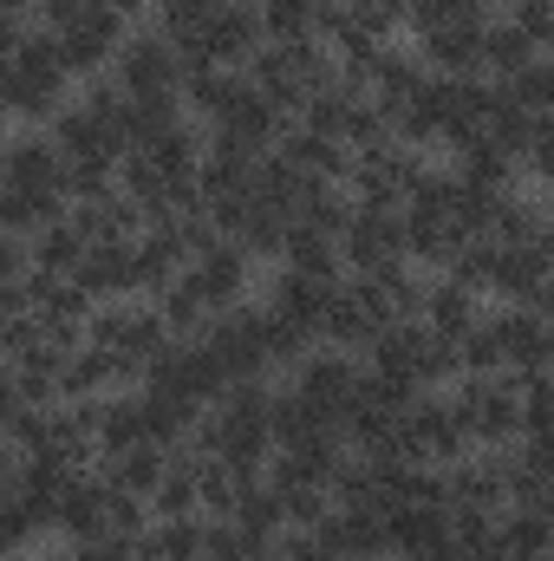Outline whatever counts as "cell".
Listing matches in <instances>:
<instances>
[{"mask_svg": "<svg viewBox=\"0 0 554 561\" xmlns=\"http://www.w3.org/2000/svg\"><path fill=\"white\" fill-rule=\"evenodd\" d=\"M549 255H554V222H549Z\"/></svg>", "mask_w": 554, "mask_h": 561, "instance_id": "f35d334b", "label": "cell"}, {"mask_svg": "<svg viewBox=\"0 0 554 561\" xmlns=\"http://www.w3.org/2000/svg\"><path fill=\"white\" fill-rule=\"evenodd\" d=\"M379 320H372V307L359 300V287L346 280V287H333V300H326V320H320V340L326 346H346V353H359V359H372V346H379Z\"/></svg>", "mask_w": 554, "mask_h": 561, "instance_id": "d6986e66", "label": "cell"}, {"mask_svg": "<svg viewBox=\"0 0 554 561\" xmlns=\"http://www.w3.org/2000/svg\"><path fill=\"white\" fill-rule=\"evenodd\" d=\"M554 280V255L549 242H503L496 255V307H535V294Z\"/></svg>", "mask_w": 554, "mask_h": 561, "instance_id": "7c38bea8", "label": "cell"}, {"mask_svg": "<svg viewBox=\"0 0 554 561\" xmlns=\"http://www.w3.org/2000/svg\"><path fill=\"white\" fill-rule=\"evenodd\" d=\"M359 379H366V359H359V353H346V346H326V340H320L293 373H287V386H293V392H307V399H313L333 424L346 419V405H353Z\"/></svg>", "mask_w": 554, "mask_h": 561, "instance_id": "8992f818", "label": "cell"}, {"mask_svg": "<svg viewBox=\"0 0 554 561\" xmlns=\"http://www.w3.org/2000/svg\"><path fill=\"white\" fill-rule=\"evenodd\" d=\"M535 59H542V46H535L516 20H503V13H496V20H489V33H483V72H489V79H516V72H529Z\"/></svg>", "mask_w": 554, "mask_h": 561, "instance_id": "4316f807", "label": "cell"}, {"mask_svg": "<svg viewBox=\"0 0 554 561\" xmlns=\"http://www.w3.org/2000/svg\"><path fill=\"white\" fill-rule=\"evenodd\" d=\"M339 287H346V280H339ZM326 300H333V287H326V280L300 275V268H287V262H280L275 275H268V287H262V307L280 313V320H293V327H307V333H320Z\"/></svg>", "mask_w": 554, "mask_h": 561, "instance_id": "4fadbf2b", "label": "cell"}, {"mask_svg": "<svg viewBox=\"0 0 554 561\" xmlns=\"http://www.w3.org/2000/svg\"><path fill=\"white\" fill-rule=\"evenodd\" d=\"M235 529L249 536V542H280L293 523H287V496H280L268 477H249V490H242V503H235Z\"/></svg>", "mask_w": 554, "mask_h": 561, "instance_id": "484cf974", "label": "cell"}, {"mask_svg": "<svg viewBox=\"0 0 554 561\" xmlns=\"http://www.w3.org/2000/svg\"><path fill=\"white\" fill-rule=\"evenodd\" d=\"M450 405L463 431L476 437V450H509L522 444V373H496V379H457L450 386Z\"/></svg>", "mask_w": 554, "mask_h": 561, "instance_id": "6da1fadb", "label": "cell"}, {"mask_svg": "<svg viewBox=\"0 0 554 561\" xmlns=\"http://www.w3.org/2000/svg\"><path fill=\"white\" fill-rule=\"evenodd\" d=\"M535 307H542V313H549V320H554V280H549V287H542V294H535Z\"/></svg>", "mask_w": 554, "mask_h": 561, "instance_id": "74e56055", "label": "cell"}, {"mask_svg": "<svg viewBox=\"0 0 554 561\" xmlns=\"http://www.w3.org/2000/svg\"><path fill=\"white\" fill-rule=\"evenodd\" d=\"M503 20H516L542 53H554V0H503Z\"/></svg>", "mask_w": 554, "mask_h": 561, "instance_id": "e575fe53", "label": "cell"}, {"mask_svg": "<svg viewBox=\"0 0 554 561\" xmlns=\"http://www.w3.org/2000/svg\"><path fill=\"white\" fill-rule=\"evenodd\" d=\"M346 20H353L366 39L392 46V39L412 26V7H405V0H346Z\"/></svg>", "mask_w": 554, "mask_h": 561, "instance_id": "1f68e13d", "label": "cell"}, {"mask_svg": "<svg viewBox=\"0 0 554 561\" xmlns=\"http://www.w3.org/2000/svg\"><path fill=\"white\" fill-rule=\"evenodd\" d=\"M339 242H346L353 275H379V268L405 262V209H359Z\"/></svg>", "mask_w": 554, "mask_h": 561, "instance_id": "9c48e42d", "label": "cell"}, {"mask_svg": "<svg viewBox=\"0 0 554 561\" xmlns=\"http://www.w3.org/2000/svg\"><path fill=\"white\" fill-rule=\"evenodd\" d=\"M150 13H157L150 26H157V33H163V39L189 59V53H203V39H209V26H216L222 0H157Z\"/></svg>", "mask_w": 554, "mask_h": 561, "instance_id": "603a6c76", "label": "cell"}, {"mask_svg": "<svg viewBox=\"0 0 554 561\" xmlns=\"http://www.w3.org/2000/svg\"><path fill=\"white\" fill-rule=\"evenodd\" d=\"M275 549H280V561H339V556H333V542H326L320 529H287Z\"/></svg>", "mask_w": 554, "mask_h": 561, "instance_id": "8d00e7d4", "label": "cell"}, {"mask_svg": "<svg viewBox=\"0 0 554 561\" xmlns=\"http://www.w3.org/2000/svg\"><path fill=\"white\" fill-rule=\"evenodd\" d=\"M463 242H476V236H463L457 216H412V209H405V255H412L417 268L450 275V262L463 255Z\"/></svg>", "mask_w": 554, "mask_h": 561, "instance_id": "44dd1931", "label": "cell"}, {"mask_svg": "<svg viewBox=\"0 0 554 561\" xmlns=\"http://www.w3.org/2000/svg\"><path fill=\"white\" fill-rule=\"evenodd\" d=\"M463 346V373L470 379H496V373H509V353H503V333H496V320H483L470 340H457Z\"/></svg>", "mask_w": 554, "mask_h": 561, "instance_id": "d6a6232c", "label": "cell"}, {"mask_svg": "<svg viewBox=\"0 0 554 561\" xmlns=\"http://www.w3.org/2000/svg\"><path fill=\"white\" fill-rule=\"evenodd\" d=\"M92 340L112 346V353H125L138 373H150V366L176 346V333H170V320L157 313L150 294H138V300H105L99 320H92Z\"/></svg>", "mask_w": 554, "mask_h": 561, "instance_id": "7a4b0ae2", "label": "cell"}, {"mask_svg": "<svg viewBox=\"0 0 554 561\" xmlns=\"http://www.w3.org/2000/svg\"><path fill=\"white\" fill-rule=\"evenodd\" d=\"M79 287L105 307V300H138L143 280H138V249L131 242H92V255H85V268H79Z\"/></svg>", "mask_w": 554, "mask_h": 561, "instance_id": "e0dca14e", "label": "cell"}, {"mask_svg": "<svg viewBox=\"0 0 554 561\" xmlns=\"http://www.w3.org/2000/svg\"><path fill=\"white\" fill-rule=\"evenodd\" d=\"M496 333H503V353H509V373H554V320L542 307H489Z\"/></svg>", "mask_w": 554, "mask_h": 561, "instance_id": "30bf717a", "label": "cell"}, {"mask_svg": "<svg viewBox=\"0 0 554 561\" xmlns=\"http://www.w3.org/2000/svg\"><path fill=\"white\" fill-rule=\"evenodd\" d=\"M255 549H262V542H249L235 523H209V549H203V561H255Z\"/></svg>", "mask_w": 554, "mask_h": 561, "instance_id": "d590c367", "label": "cell"}, {"mask_svg": "<svg viewBox=\"0 0 554 561\" xmlns=\"http://www.w3.org/2000/svg\"><path fill=\"white\" fill-rule=\"evenodd\" d=\"M287 268L326 280V287L353 280V268H346V242H339V236H326V229H307V222H293V236H287Z\"/></svg>", "mask_w": 554, "mask_h": 561, "instance_id": "7402d4cb", "label": "cell"}, {"mask_svg": "<svg viewBox=\"0 0 554 561\" xmlns=\"http://www.w3.org/2000/svg\"><path fill=\"white\" fill-rule=\"evenodd\" d=\"M483 320H489V307H483L476 287H463L457 275H430V294H424V327H430V333H443V340H470Z\"/></svg>", "mask_w": 554, "mask_h": 561, "instance_id": "2e32d148", "label": "cell"}, {"mask_svg": "<svg viewBox=\"0 0 554 561\" xmlns=\"http://www.w3.org/2000/svg\"><path fill=\"white\" fill-rule=\"evenodd\" d=\"M189 280L203 287V300H209L216 313H229V307H242V300L255 294V255H249L242 242H229V236H222L209 255H196V262H189Z\"/></svg>", "mask_w": 554, "mask_h": 561, "instance_id": "8fae6325", "label": "cell"}, {"mask_svg": "<svg viewBox=\"0 0 554 561\" xmlns=\"http://www.w3.org/2000/svg\"><path fill=\"white\" fill-rule=\"evenodd\" d=\"M249 190H255V203H262V209L300 216V203H307V190H313V183H307V176H300V170L275 150V157H262V163H255V183H249Z\"/></svg>", "mask_w": 554, "mask_h": 561, "instance_id": "f1b7e54d", "label": "cell"}, {"mask_svg": "<svg viewBox=\"0 0 554 561\" xmlns=\"http://www.w3.org/2000/svg\"><path fill=\"white\" fill-rule=\"evenodd\" d=\"M280 496H287V523H293V529H320V523L339 510V496H333L326 483H287Z\"/></svg>", "mask_w": 554, "mask_h": 561, "instance_id": "836d02e7", "label": "cell"}, {"mask_svg": "<svg viewBox=\"0 0 554 561\" xmlns=\"http://www.w3.org/2000/svg\"><path fill=\"white\" fill-rule=\"evenodd\" d=\"M496 536H503V561H554V523L542 510H503V523H496Z\"/></svg>", "mask_w": 554, "mask_h": 561, "instance_id": "83f0119b", "label": "cell"}, {"mask_svg": "<svg viewBox=\"0 0 554 561\" xmlns=\"http://www.w3.org/2000/svg\"><path fill=\"white\" fill-rule=\"evenodd\" d=\"M112 79L125 85V99H170V92H183L189 66H183V53L157 26H131V39L112 59Z\"/></svg>", "mask_w": 554, "mask_h": 561, "instance_id": "5b68a950", "label": "cell"}, {"mask_svg": "<svg viewBox=\"0 0 554 561\" xmlns=\"http://www.w3.org/2000/svg\"><path fill=\"white\" fill-rule=\"evenodd\" d=\"M320 536L333 542V556L339 561H392V529H385L379 510H353V503H339V510L320 523Z\"/></svg>", "mask_w": 554, "mask_h": 561, "instance_id": "5bb4252c", "label": "cell"}, {"mask_svg": "<svg viewBox=\"0 0 554 561\" xmlns=\"http://www.w3.org/2000/svg\"><path fill=\"white\" fill-rule=\"evenodd\" d=\"M287 236H293V216H280V209H249V229L235 236L255 262H287Z\"/></svg>", "mask_w": 554, "mask_h": 561, "instance_id": "4dcf8cb0", "label": "cell"}, {"mask_svg": "<svg viewBox=\"0 0 554 561\" xmlns=\"http://www.w3.org/2000/svg\"><path fill=\"white\" fill-rule=\"evenodd\" d=\"M183 66H189L183 105H189L196 125H229V118L249 105V92H255V79H249L242 66H209V59H183Z\"/></svg>", "mask_w": 554, "mask_h": 561, "instance_id": "52a82bcc", "label": "cell"}, {"mask_svg": "<svg viewBox=\"0 0 554 561\" xmlns=\"http://www.w3.org/2000/svg\"><path fill=\"white\" fill-rule=\"evenodd\" d=\"M392 529V561H437L457 536H450V510H424V503H399L385 516Z\"/></svg>", "mask_w": 554, "mask_h": 561, "instance_id": "9a60e30c", "label": "cell"}, {"mask_svg": "<svg viewBox=\"0 0 554 561\" xmlns=\"http://www.w3.org/2000/svg\"><path fill=\"white\" fill-rule=\"evenodd\" d=\"M483 33L489 26H430V33H417V59L437 79H476L483 72Z\"/></svg>", "mask_w": 554, "mask_h": 561, "instance_id": "ac0fdd59", "label": "cell"}, {"mask_svg": "<svg viewBox=\"0 0 554 561\" xmlns=\"http://www.w3.org/2000/svg\"><path fill=\"white\" fill-rule=\"evenodd\" d=\"M262 46H268L262 0H222V13H216V26H209L203 53H189V59H209V66H242V72H249Z\"/></svg>", "mask_w": 554, "mask_h": 561, "instance_id": "ba28073f", "label": "cell"}, {"mask_svg": "<svg viewBox=\"0 0 554 561\" xmlns=\"http://www.w3.org/2000/svg\"><path fill=\"white\" fill-rule=\"evenodd\" d=\"M183 118H189L183 92H170V99H131V112H125V138H131V150H150L163 131H176Z\"/></svg>", "mask_w": 554, "mask_h": 561, "instance_id": "f546056e", "label": "cell"}, {"mask_svg": "<svg viewBox=\"0 0 554 561\" xmlns=\"http://www.w3.org/2000/svg\"><path fill=\"white\" fill-rule=\"evenodd\" d=\"M118 490H131V496H157V483L170 477V444H157V437H143V444H131V450H118L112 463H99Z\"/></svg>", "mask_w": 554, "mask_h": 561, "instance_id": "d4e9b609", "label": "cell"}, {"mask_svg": "<svg viewBox=\"0 0 554 561\" xmlns=\"http://www.w3.org/2000/svg\"><path fill=\"white\" fill-rule=\"evenodd\" d=\"M209 549V516H157L138 542L143 561H203Z\"/></svg>", "mask_w": 554, "mask_h": 561, "instance_id": "cb8c5ba5", "label": "cell"}, {"mask_svg": "<svg viewBox=\"0 0 554 561\" xmlns=\"http://www.w3.org/2000/svg\"><path fill=\"white\" fill-rule=\"evenodd\" d=\"M268 320H275L268 307L242 300V307H229V313H216L203 327V346L222 359L229 379H275V366H268Z\"/></svg>", "mask_w": 554, "mask_h": 561, "instance_id": "277c9868", "label": "cell"}, {"mask_svg": "<svg viewBox=\"0 0 554 561\" xmlns=\"http://www.w3.org/2000/svg\"><path fill=\"white\" fill-rule=\"evenodd\" d=\"M399 450H405L412 463H437V470H450V463H463V457L476 450V437L463 431L457 405H450V392H424L412 412L399 419Z\"/></svg>", "mask_w": 554, "mask_h": 561, "instance_id": "3957f363", "label": "cell"}, {"mask_svg": "<svg viewBox=\"0 0 554 561\" xmlns=\"http://www.w3.org/2000/svg\"><path fill=\"white\" fill-rule=\"evenodd\" d=\"M280 157H287L307 183H346V176H353V150H346L339 138L307 131L300 118H293V131H287V144H280Z\"/></svg>", "mask_w": 554, "mask_h": 561, "instance_id": "ffe728a7", "label": "cell"}]
</instances>
